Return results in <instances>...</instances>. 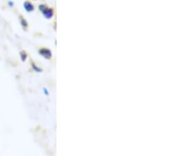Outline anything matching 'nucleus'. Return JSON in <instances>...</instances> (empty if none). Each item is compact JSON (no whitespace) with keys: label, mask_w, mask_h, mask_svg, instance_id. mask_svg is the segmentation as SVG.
Returning <instances> with one entry per match:
<instances>
[{"label":"nucleus","mask_w":177,"mask_h":156,"mask_svg":"<svg viewBox=\"0 0 177 156\" xmlns=\"http://www.w3.org/2000/svg\"><path fill=\"white\" fill-rule=\"evenodd\" d=\"M39 10L41 11L42 14L47 19H51L54 15V10L51 8H48L45 5L39 6Z\"/></svg>","instance_id":"obj_1"},{"label":"nucleus","mask_w":177,"mask_h":156,"mask_svg":"<svg viewBox=\"0 0 177 156\" xmlns=\"http://www.w3.org/2000/svg\"><path fill=\"white\" fill-rule=\"evenodd\" d=\"M39 54L47 60L51 59V56H52L51 50L45 48V47H44V48H40V49L39 50Z\"/></svg>","instance_id":"obj_2"},{"label":"nucleus","mask_w":177,"mask_h":156,"mask_svg":"<svg viewBox=\"0 0 177 156\" xmlns=\"http://www.w3.org/2000/svg\"><path fill=\"white\" fill-rule=\"evenodd\" d=\"M23 6L27 12H33L35 10L34 5L31 2H29V1H25V2H24Z\"/></svg>","instance_id":"obj_3"},{"label":"nucleus","mask_w":177,"mask_h":156,"mask_svg":"<svg viewBox=\"0 0 177 156\" xmlns=\"http://www.w3.org/2000/svg\"><path fill=\"white\" fill-rule=\"evenodd\" d=\"M19 55H20V58H21V59L22 62H25L26 59H27V58H28V55H27V53H26V51H21Z\"/></svg>","instance_id":"obj_4"},{"label":"nucleus","mask_w":177,"mask_h":156,"mask_svg":"<svg viewBox=\"0 0 177 156\" xmlns=\"http://www.w3.org/2000/svg\"><path fill=\"white\" fill-rule=\"evenodd\" d=\"M20 22L21 25V26L24 29H26V28H28V26H29V24H28L26 19H25L24 18H22V17H20Z\"/></svg>","instance_id":"obj_5"},{"label":"nucleus","mask_w":177,"mask_h":156,"mask_svg":"<svg viewBox=\"0 0 177 156\" xmlns=\"http://www.w3.org/2000/svg\"><path fill=\"white\" fill-rule=\"evenodd\" d=\"M32 68H33V69L35 72H37V73H41L42 72L41 68L39 67L38 65H36L34 62H32Z\"/></svg>","instance_id":"obj_6"},{"label":"nucleus","mask_w":177,"mask_h":156,"mask_svg":"<svg viewBox=\"0 0 177 156\" xmlns=\"http://www.w3.org/2000/svg\"><path fill=\"white\" fill-rule=\"evenodd\" d=\"M8 5H9L10 7H13V2H11V1H9V2H8Z\"/></svg>","instance_id":"obj_7"},{"label":"nucleus","mask_w":177,"mask_h":156,"mask_svg":"<svg viewBox=\"0 0 177 156\" xmlns=\"http://www.w3.org/2000/svg\"><path fill=\"white\" fill-rule=\"evenodd\" d=\"M44 93H45V94L47 95V96L49 94L48 92H47V88H44Z\"/></svg>","instance_id":"obj_8"},{"label":"nucleus","mask_w":177,"mask_h":156,"mask_svg":"<svg viewBox=\"0 0 177 156\" xmlns=\"http://www.w3.org/2000/svg\"><path fill=\"white\" fill-rule=\"evenodd\" d=\"M33 1H36V0H33Z\"/></svg>","instance_id":"obj_9"}]
</instances>
